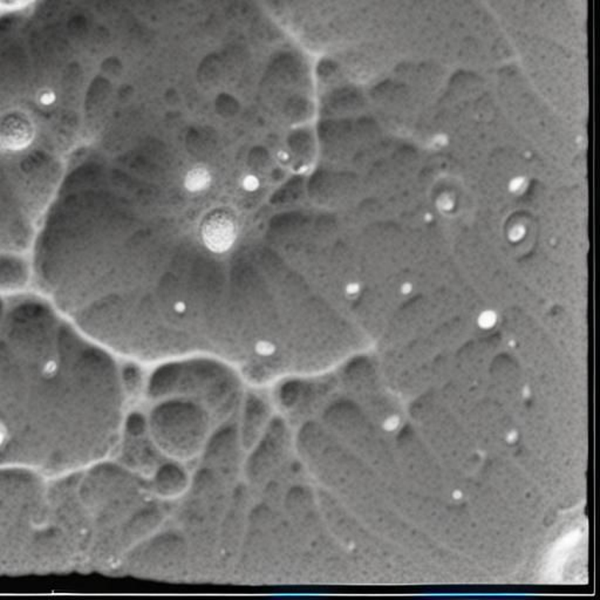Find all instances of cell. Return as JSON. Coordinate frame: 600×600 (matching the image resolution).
Segmentation results:
<instances>
[{"mask_svg":"<svg viewBox=\"0 0 600 600\" xmlns=\"http://www.w3.org/2000/svg\"><path fill=\"white\" fill-rule=\"evenodd\" d=\"M212 175L207 167L196 166L189 169L183 178L187 191L191 194L203 193L212 185Z\"/></svg>","mask_w":600,"mask_h":600,"instance_id":"obj_2","label":"cell"},{"mask_svg":"<svg viewBox=\"0 0 600 600\" xmlns=\"http://www.w3.org/2000/svg\"><path fill=\"white\" fill-rule=\"evenodd\" d=\"M55 99H57L55 93L53 91H50V89H44L43 92L40 93L38 97L39 102L43 104V106L53 104Z\"/></svg>","mask_w":600,"mask_h":600,"instance_id":"obj_4","label":"cell"},{"mask_svg":"<svg viewBox=\"0 0 600 600\" xmlns=\"http://www.w3.org/2000/svg\"><path fill=\"white\" fill-rule=\"evenodd\" d=\"M200 236L204 247L212 254H225L235 245L238 237L236 216L227 209L212 210L200 222Z\"/></svg>","mask_w":600,"mask_h":600,"instance_id":"obj_1","label":"cell"},{"mask_svg":"<svg viewBox=\"0 0 600 600\" xmlns=\"http://www.w3.org/2000/svg\"><path fill=\"white\" fill-rule=\"evenodd\" d=\"M259 185H261L259 178L252 174H247L242 178L243 189L247 191H250V193L251 191H256L259 188Z\"/></svg>","mask_w":600,"mask_h":600,"instance_id":"obj_3","label":"cell"},{"mask_svg":"<svg viewBox=\"0 0 600 600\" xmlns=\"http://www.w3.org/2000/svg\"><path fill=\"white\" fill-rule=\"evenodd\" d=\"M174 310H175V312L178 313V315H182V313H185V310H187V305H185L183 301H177V303H175V305H174Z\"/></svg>","mask_w":600,"mask_h":600,"instance_id":"obj_5","label":"cell"}]
</instances>
